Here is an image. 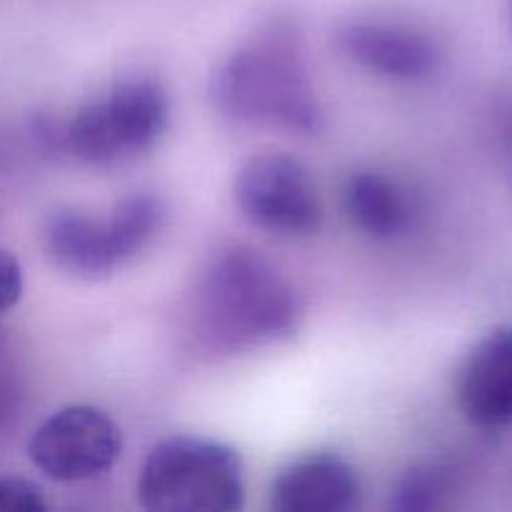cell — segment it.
I'll return each instance as SVG.
<instances>
[{
    "instance_id": "2e32d148",
    "label": "cell",
    "mask_w": 512,
    "mask_h": 512,
    "mask_svg": "<svg viewBox=\"0 0 512 512\" xmlns=\"http://www.w3.org/2000/svg\"><path fill=\"white\" fill-rule=\"evenodd\" d=\"M508 135H510V145H512V118H510V125H508Z\"/></svg>"
},
{
    "instance_id": "7c38bea8",
    "label": "cell",
    "mask_w": 512,
    "mask_h": 512,
    "mask_svg": "<svg viewBox=\"0 0 512 512\" xmlns=\"http://www.w3.org/2000/svg\"><path fill=\"white\" fill-rule=\"evenodd\" d=\"M163 220V203L150 193H133L115 205L110 225H113L115 243H118L123 263L133 260L140 250L153 243L158 230L163 228Z\"/></svg>"
},
{
    "instance_id": "4fadbf2b",
    "label": "cell",
    "mask_w": 512,
    "mask_h": 512,
    "mask_svg": "<svg viewBox=\"0 0 512 512\" xmlns=\"http://www.w3.org/2000/svg\"><path fill=\"white\" fill-rule=\"evenodd\" d=\"M453 493V473L440 465H415L395 490V510H433Z\"/></svg>"
},
{
    "instance_id": "5b68a950",
    "label": "cell",
    "mask_w": 512,
    "mask_h": 512,
    "mask_svg": "<svg viewBox=\"0 0 512 512\" xmlns=\"http://www.w3.org/2000/svg\"><path fill=\"white\" fill-rule=\"evenodd\" d=\"M235 203L258 228L285 238H305L323 225V203L308 170L283 153L245 160L235 175Z\"/></svg>"
},
{
    "instance_id": "e0dca14e",
    "label": "cell",
    "mask_w": 512,
    "mask_h": 512,
    "mask_svg": "<svg viewBox=\"0 0 512 512\" xmlns=\"http://www.w3.org/2000/svg\"><path fill=\"white\" fill-rule=\"evenodd\" d=\"M510 23H512V0H510Z\"/></svg>"
},
{
    "instance_id": "8fae6325",
    "label": "cell",
    "mask_w": 512,
    "mask_h": 512,
    "mask_svg": "<svg viewBox=\"0 0 512 512\" xmlns=\"http://www.w3.org/2000/svg\"><path fill=\"white\" fill-rule=\"evenodd\" d=\"M343 208L360 233L375 240L403 235L413 223L408 193L380 173H358L343 190Z\"/></svg>"
},
{
    "instance_id": "7a4b0ae2",
    "label": "cell",
    "mask_w": 512,
    "mask_h": 512,
    "mask_svg": "<svg viewBox=\"0 0 512 512\" xmlns=\"http://www.w3.org/2000/svg\"><path fill=\"white\" fill-rule=\"evenodd\" d=\"M213 98L240 123L290 133H315L323 125L303 55L285 33H270L235 50L215 73Z\"/></svg>"
},
{
    "instance_id": "ba28073f",
    "label": "cell",
    "mask_w": 512,
    "mask_h": 512,
    "mask_svg": "<svg viewBox=\"0 0 512 512\" xmlns=\"http://www.w3.org/2000/svg\"><path fill=\"white\" fill-rule=\"evenodd\" d=\"M338 45L353 63L390 80H423L438 70L440 50L428 35L390 23H353Z\"/></svg>"
},
{
    "instance_id": "5bb4252c",
    "label": "cell",
    "mask_w": 512,
    "mask_h": 512,
    "mask_svg": "<svg viewBox=\"0 0 512 512\" xmlns=\"http://www.w3.org/2000/svg\"><path fill=\"white\" fill-rule=\"evenodd\" d=\"M0 510L3 512H43L45 500L35 483L23 478H0Z\"/></svg>"
},
{
    "instance_id": "9c48e42d",
    "label": "cell",
    "mask_w": 512,
    "mask_h": 512,
    "mask_svg": "<svg viewBox=\"0 0 512 512\" xmlns=\"http://www.w3.org/2000/svg\"><path fill=\"white\" fill-rule=\"evenodd\" d=\"M270 505L278 512H348L360 505V480L340 455H308L275 478Z\"/></svg>"
},
{
    "instance_id": "3957f363",
    "label": "cell",
    "mask_w": 512,
    "mask_h": 512,
    "mask_svg": "<svg viewBox=\"0 0 512 512\" xmlns=\"http://www.w3.org/2000/svg\"><path fill=\"white\" fill-rule=\"evenodd\" d=\"M138 500L153 512H235L245 505L243 460L215 440L168 438L140 468Z\"/></svg>"
},
{
    "instance_id": "9a60e30c",
    "label": "cell",
    "mask_w": 512,
    "mask_h": 512,
    "mask_svg": "<svg viewBox=\"0 0 512 512\" xmlns=\"http://www.w3.org/2000/svg\"><path fill=\"white\" fill-rule=\"evenodd\" d=\"M23 295V268L10 250L0 248V315L15 308Z\"/></svg>"
},
{
    "instance_id": "6da1fadb",
    "label": "cell",
    "mask_w": 512,
    "mask_h": 512,
    "mask_svg": "<svg viewBox=\"0 0 512 512\" xmlns=\"http://www.w3.org/2000/svg\"><path fill=\"white\" fill-rule=\"evenodd\" d=\"M300 300L293 285L253 248L218 250L195 290V323L205 343L245 350L295 333Z\"/></svg>"
},
{
    "instance_id": "52a82bcc",
    "label": "cell",
    "mask_w": 512,
    "mask_h": 512,
    "mask_svg": "<svg viewBox=\"0 0 512 512\" xmlns=\"http://www.w3.org/2000/svg\"><path fill=\"white\" fill-rule=\"evenodd\" d=\"M458 405L478 428L512 425V325H495L458 373Z\"/></svg>"
},
{
    "instance_id": "277c9868",
    "label": "cell",
    "mask_w": 512,
    "mask_h": 512,
    "mask_svg": "<svg viewBox=\"0 0 512 512\" xmlns=\"http://www.w3.org/2000/svg\"><path fill=\"white\" fill-rule=\"evenodd\" d=\"M168 118L163 85L153 78H125L73 115L63 145L83 163H123L153 148L168 130Z\"/></svg>"
},
{
    "instance_id": "30bf717a",
    "label": "cell",
    "mask_w": 512,
    "mask_h": 512,
    "mask_svg": "<svg viewBox=\"0 0 512 512\" xmlns=\"http://www.w3.org/2000/svg\"><path fill=\"white\" fill-rule=\"evenodd\" d=\"M45 250L58 268L78 278H105L123 265L110 218H90L80 210H58L45 225Z\"/></svg>"
},
{
    "instance_id": "8992f818",
    "label": "cell",
    "mask_w": 512,
    "mask_h": 512,
    "mask_svg": "<svg viewBox=\"0 0 512 512\" xmlns=\"http://www.w3.org/2000/svg\"><path fill=\"white\" fill-rule=\"evenodd\" d=\"M123 450L118 423L93 405H68L33 433L28 455L58 483H80L113 468Z\"/></svg>"
}]
</instances>
